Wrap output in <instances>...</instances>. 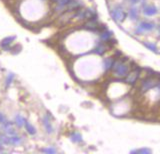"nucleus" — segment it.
Returning <instances> with one entry per match:
<instances>
[{
    "label": "nucleus",
    "instance_id": "nucleus-6",
    "mask_svg": "<svg viewBox=\"0 0 160 154\" xmlns=\"http://www.w3.org/2000/svg\"><path fill=\"white\" fill-rule=\"evenodd\" d=\"M154 28V25L149 22H141L139 25V30H145V31H150Z\"/></svg>",
    "mask_w": 160,
    "mask_h": 154
},
{
    "label": "nucleus",
    "instance_id": "nucleus-2",
    "mask_svg": "<svg viewBox=\"0 0 160 154\" xmlns=\"http://www.w3.org/2000/svg\"><path fill=\"white\" fill-rule=\"evenodd\" d=\"M157 85H159L158 79L153 78V77H149V78H146V79L142 82V84H141V89H142L143 92H145V91H148V90L154 88V87L157 86Z\"/></svg>",
    "mask_w": 160,
    "mask_h": 154
},
{
    "label": "nucleus",
    "instance_id": "nucleus-24",
    "mask_svg": "<svg viewBox=\"0 0 160 154\" xmlns=\"http://www.w3.org/2000/svg\"><path fill=\"white\" fill-rule=\"evenodd\" d=\"M159 32H160V27H159Z\"/></svg>",
    "mask_w": 160,
    "mask_h": 154
},
{
    "label": "nucleus",
    "instance_id": "nucleus-23",
    "mask_svg": "<svg viewBox=\"0 0 160 154\" xmlns=\"http://www.w3.org/2000/svg\"><path fill=\"white\" fill-rule=\"evenodd\" d=\"M3 120H4V117H3V116H2V114L0 113V122H2Z\"/></svg>",
    "mask_w": 160,
    "mask_h": 154
},
{
    "label": "nucleus",
    "instance_id": "nucleus-4",
    "mask_svg": "<svg viewBox=\"0 0 160 154\" xmlns=\"http://www.w3.org/2000/svg\"><path fill=\"white\" fill-rule=\"evenodd\" d=\"M139 73H140V70L138 68L129 72L126 78H125V82L127 84H134L136 82V80L138 79V77H139Z\"/></svg>",
    "mask_w": 160,
    "mask_h": 154
},
{
    "label": "nucleus",
    "instance_id": "nucleus-9",
    "mask_svg": "<svg viewBox=\"0 0 160 154\" xmlns=\"http://www.w3.org/2000/svg\"><path fill=\"white\" fill-rule=\"evenodd\" d=\"M105 51H106V47H105V46H104L103 44L98 45V46L96 47L95 49H94V52H95V53H97L98 55H102V54Z\"/></svg>",
    "mask_w": 160,
    "mask_h": 154
},
{
    "label": "nucleus",
    "instance_id": "nucleus-10",
    "mask_svg": "<svg viewBox=\"0 0 160 154\" xmlns=\"http://www.w3.org/2000/svg\"><path fill=\"white\" fill-rule=\"evenodd\" d=\"M4 128H5V130L9 134H15V131L13 129V124L11 122H7L6 124L4 125Z\"/></svg>",
    "mask_w": 160,
    "mask_h": 154
},
{
    "label": "nucleus",
    "instance_id": "nucleus-15",
    "mask_svg": "<svg viewBox=\"0 0 160 154\" xmlns=\"http://www.w3.org/2000/svg\"><path fill=\"white\" fill-rule=\"evenodd\" d=\"M14 39H15V37H14V36L7 37V38H5V39H3V40H2V42H1V45H2V46H5V45L10 44V43H11V41H13Z\"/></svg>",
    "mask_w": 160,
    "mask_h": 154
},
{
    "label": "nucleus",
    "instance_id": "nucleus-16",
    "mask_svg": "<svg viewBox=\"0 0 160 154\" xmlns=\"http://www.w3.org/2000/svg\"><path fill=\"white\" fill-rule=\"evenodd\" d=\"M110 36H111V32H109V31H104L100 34V37L102 40H108L110 38Z\"/></svg>",
    "mask_w": 160,
    "mask_h": 154
},
{
    "label": "nucleus",
    "instance_id": "nucleus-13",
    "mask_svg": "<svg viewBox=\"0 0 160 154\" xmlns=\"http://www.w3.org/2000/svg\"><path fill=\"white\" fill-rule=\"evenodd\" d=\"M131 153H140V154H150L151 150L148 148H142L139 150H135V151H131Z\"/></svg>",
    "mask_w": 160,
    "mask_h": 154
},
{
    "label": "nucleus",
    "instance_id": "nucleus-18",
    "mask_svg": "<svg viewBox=\"0 0 160 154\" xmlns=\"http://www.w3.org/2000/svg\"><path fill=\"white\" fill-rule=\"evenodd\" d=\"M144 45H145L147 48H149L151 51H153V52L157 51V47H156V45L152 44V43H144Z\"/></svg>",
    "mask_w": 160,
    "mask_h": 154
},
{
    "label": "nucleus",
    "instance_id": "nucleus-7",
    "mask_svg": "<svg viewBox=\"0 0 160 154\" xmlns=\"http://www.w3.org/2000/svg\"><path fill=\"white\" fill-rule=\"evenodd\" d=\"M24 125H25V128H26L27 132H28L29 134L33 135V134H35V133H36V130H35V128L32 126V125L30 124V123H29V122H27L25 120V123H24Z\"/></svg>",
    "mask_w": 160,
    "mask_h": 154
},
{
    "label": "nucleus",
    "instance_id": "nucleus-14",
    "mask_svg": "<svg viewBox=\"0 0 160 154\" xmlns=\"http://www.w3.org/2000/svg\"><path fill=\"white\" fill-rule=\"evenodd\" d=\"M20 138L19 137H16V136H14V137H9L8 139L6 140V142H8V143H12V144H18V143H20Z\"/></svg>",
    "mask_w": 160,
    "mask_h": 154
},
{
    "label": "nucleus",
    "instance_id": "nucleus-5",
    "mask_svg": "<svg viewBox=\"0 0 160 154\" xmlns=\"http://www.w3.org/2000/svg\"><path fill=\"white\" fill-rule=\"evenodd\" d=\"M143 12L146 16H152V15H155L157 13V8L154 6H147L144 8Z\"/></svg>",
    "mask_w": 160,
    "mask_h": 154
},
{
    "label": "nucleus",
    "instance_id": "nucleus-8",
    "mask_svg": "<svg viewBox=\"0 0 160 154\" xmlns=\"http://www.w3.org/2000/svg\"><path fill=\"white\" fill-rule=\"evenodd\" d=\"M43 124H44L46 131H47L48 133H51L52 132V126H51V124H50V122H49V120H48V118H47V117H45L44 119H43Z\"/></svg>",
    "mask_w": 160,
    "mask_h": 154
},
{
    "label": "nucleus",
    "instance_id": "nucleus-20",
    "mask_svg": "<svg viewBox=\"0 0 160 154\" xmlns=\"http://www.w3.org/2000/svg\"><path fill=\"white\" fill-rule=\"evenodd\" d=\"M14 78V75H13L12 73L11 74H9L8 75V77H7V82H6V86H9L10 85V83H11V81H12V79Z\"/></svg>",
    "mask_w": 160,
    "mask_h": 154
},
{
    "label": "nucleus",
    "instance_id": "nucleus-19",
    "mask_svg": "<svg viewBox=\"0 0 160 154\" xmlns=\"http://www.w3.org/2000/svg\"><path fill=\"white\" fill-rule=\"evenodd\" d=\"M130 17H131V19H136V17H137V11H136V9L135 8H132V9H130Z\"/></svg>",
    "mask_w": 160,
    "mask_h": 154
},
{
    "label": "nucleus",
    "instance_id": "nucleus-21",
    "mask_svg": "<svg viewBox=\"0 0 160 154\" xmlns=\"http://www.w3.org/2000/svg\"><path fill=\"white\" fill-rule=\"evenodd\" d=\"M43 151L46 152V153H55L54 148H45V149H43Z\"/></svg>",
    "mask_w": 160,
    "mask_h": 154
},
{
    "label": "nucleus",
    "instance_id": "nucleus-17",
    "mask_svg": "<svg viewBox=\"0 0 160 154\" xmlns=\"http://www.w3.org/2000/svg\"><path fill=\"white\" fill-rule=\"evenodd\" d=\"M15 120H16V124H17L18 126H22V125L25 123V119H24V118H22V117L19 116V115L16 116V119H15Z\"/></svg>",
    "mask_w": 160,
    "mask_h": 154
},
{
    "label": "nucleus",
    "instance_id": "nucleus-12",
    "mask_svg": "<svg viewBox=\"0 0 160 154\" xmlns=\"http://www.w3.org/2000/svg\"><path fill=\"white\" fill-rule=\"evenodd\" d=\"M113 64H114V60H113V59H111V58H108V59L105 61V69H106V70L112 69Z\"/></svg>",
    "mask_w": 160,
    "mask_h": 154
},
{
    "label": "nucleus",
    "instance_id": "nucleus-11",
    "mask_svg": "<svg viewBox=\"0 0 160 154\" xmlns=\"http://www.w3.org/2000/svg\"><path fill=\"white\" fill-rule=\"evenodd\" d=\"M71 140L73 142H81L82 141V137H81V135L79 134V133H73V134L71 135Z\"/></svg>",
    "mask_w": 160,
    "mask_h": 154
},
{
    "label": "nucleus",
    "instance_id": "nucleus-3",
    "mask_svg": "<svg viewBox=\"0 0 160 154\" xmlns=\"http://www.w3.org/2000/svg\"><path fill=\"white\" fill-rule=\"evenodd\" d=\"M111 15H112V18L117 21V22H122V21H124V19L126 18V16H127V14L123 11V9H122L121 7H116L114 10H112L111 11Z\"/></svg>",
    "mask_w": 160,
    "mask_h": 154
},
{
    "label": "nucleus",
    "instance_id": "nucleus-22",
    "mask_svg": "<svg viewBox=\"0 0 160 154\" xmlns=\"http://www.w3.org/2000/svg\"><path fill=\"white\" fill-rule=\"evenodd\" d=\"M140 0H131V2L133 3V4H136V3H138Z\"/></svg>",
    "mask_w": 160,
    "mask_h": 154
},
{
    "label": "nucleus",
    "instance_id": "nucleus-1",
    "mask_svg": "<svg viewBox=\"0 0 160 154\" xmlns=\"http://www.w3.org/2000/svg\"><path fill=\"white\" fill-rule=\"evenodd\" d=\"M112 69H113V72H114V75L119 77V78L127 76V74L129 73V66L126 63H124L123 61H121V60L114 61Z\"/></svg>",
    "mask_w": 160,
    "mask_h": 154
}]
</instances>
